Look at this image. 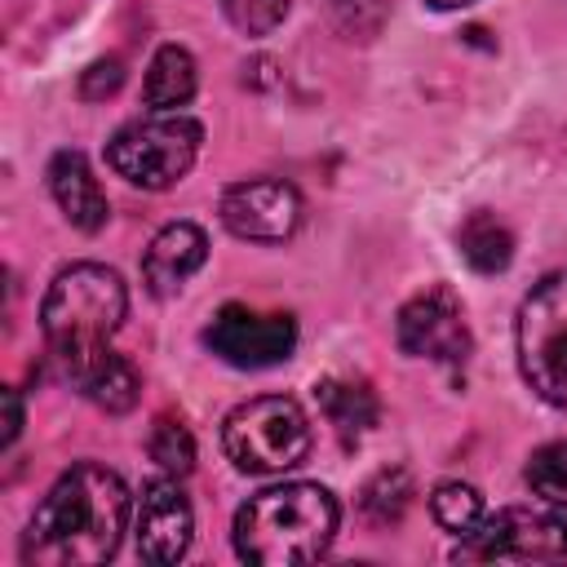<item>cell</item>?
<instances>
[{"mask_svg":"<svg viewBox=\"0 0 567 567\" xmlns=\"http://www.w3.org/2000/svg\"><path fill=\"white\" fill-rule=\"evenodd\" d=\"M430 9H465V4H474V0H425Z\"/></svg>","mask_w":567,"mask_h":567,"instance_id":"obj_26","label":"cell"},{"mask_svg":"<svg viewBox=\"0 0 567 567\" xmlns=\"http://www.w3.org/2000/svg\"><path fill=\"white\" fill-rule=\"evenodd\" d=\"M341 509L319 483H284L248 496L235 514V554L257 567H297L328 554Z\"/></svg>","mask_w":567,"mask_h":567,"instance_id":"obj_3","label":"cell"},{"mask_svg":"<svg viewBox=\"0 0 567 567\" xmlns=\"http://www.w3.org/2000/svg\"><path fill=\"white\" fill-rule=\"evenodd\" d=\"M456 248H461V257H465L478 275H496V270H505V266L514 261V230H509L496 213L478 208V213H470V217L461 221Z\"/></svg>","mask_w":567,"mask_h":567,"instance_id":"obj_16","label":"cell"},{"mask_svg":"<svg viewBox=\"0 0 567 567\" xmlns=\"http://www.w3.org/2000/svg\"><path fill=\"white\" fill-rule=\"evenodd\" d=\"M301 221V195L279 177H248L226 186L221 195V226L239 239L279 244Z\"/></svg>","mask_w":567,"mask_h":567,"instance_id":"obj_10","label":"cell"},{"mask_svg":"<svg viewBox=\"0 0 567 567\" xmlns=\"http://www.w3.org/2000/svg\"><path fill=\"white\" fill-rule=\"evenodd\" d=\"M430 514H434V523H439L443 532H452L456 540L470 536V532L487 518L483 496H478L470 483H439L434 496H430Z\"/></svg>","mask_w":567,"mask_h":567,"instance_id":"obj_18","label":"cell"},{"mask_svg":"<svg viewBox=\"0 0 567 567\" xmlns=\"http://www.w3.org/2000/svg\"><path fill=\"white\" fill-rule=\"evenodd\" d=\"M315 399H319V412H323V421L332 425V434L341 443H359L377 425V412H381L372 385L368 381H350V377L319 381L315 385Z\"/></svg>","mask_w":567,"mask_h":567,"instance_id":"obj_14","label":"cell"},{"mask_svg":"<svg viewBox=\"0 0 567 567\" xmlns=\"http://www.w3.org/2000/svg\"><path fill=\"white\" fill-rule=\"evenodd\" d=\"M124 315H128V292L115 270L97 261H75L53 275L40 306V332L71 385L102 354H111V337L120 332Z\"/></svg>","mask_w":567,"mask_h":567,"instance_id":"obj_2","label":"cell"},{"mask_svg":"<svg viewBox=\"0 0 567 567\" xmlns=\"http://www.w3.org/2000/svg\"><path fill=\"white\" fill-rule=\"evenodd\" d=\"M394 337L399 350L412 359H434V363H465L470 354V323H465V306L452 288L434 284L421 288L416 297L403 301L399 319H394Z\"/></svg>","mask_w":567,"mask_h":567,"instance_id":"obj_9","label":"cell"},{"mask_svg":"<svg viewBox=\"0 0 567 567\" xmlns=\"http://www.w3.org/2000/svg\"><path fill=\"white\" fill-rule=\"evenodd\" d=\"M190 532H195V514L190 501L182 496L173 474H159L151 483H142V496L133 505V540L137 554L155 567L177 563L190 549Z\"/></svg>","mask_w":567,"mask_h":567,"instance_id":"obj_11","label":"cell"},{"mask_svg":"<svg viewBox=\"0 0 567 567\" xmlns=\"http://www.w3.org/2000/svg\"><path fill=\"white\" fill-rule=\"evenodd\" d=\"M208 257V235L195 226V221H173L164 226L146 257H142V284L151 297H173Z\"/></svg>","mask_w":567,"mask_h":567,"instance_id":"obj_12","label":"cell"},{"mask_svg":"<svg viewBox=\"0 0 567 567\" xmlns=\"http://www.w3.org/2000/svg\"><path fill=\"white\" fill-rule=\"evenodd\" d=\"M204 128L177 111H155L146 120L124 124L111 142H106V164L142 190H168L173 182H182L199 155Z\"/></svg>","mask_w":567,"mask_h":567,"instance_id":"obj_5","label":"cell"},{"mask_svg":"<svg viewBox=\"0 0 567 567\" xmlns=\"http://www.w3.org/2000/svg\"><path fill=\"white\" fill-rule=\"evenodd\" d=\"M221 447L244 474H284L310 452V421L284 394L239 403L221 425Z\"/></svg>","mask_w":567,"mask_h":567,"instance_id":"obj_4","label":"cell"},{"mask_svg":"<svg viewBox=\"0 0 567 567\" xmlns=\"http://www.w3.org/2000/svg\"><path fill=\"white\" fill-rule=\"evenodd\" d=\"M49 190H53L62 217L75 230L93 235V230L106 226V213H111L106 195H102V186H97V177H93V168H89V159L80 151H58L49 159Z\"/></svg>","mask_w":567,"mask_h":567,"instance_id":"obj_13","label":"cell"},{"mask_svg":"<svg viewBox=\"0 0 567 567\" xmlns=\"http://www.w3.org/2000/svg\"><path fill=\"white\" fill-rule=\"evenodd\" d=\"M146 452H151V461H155L164 474H173V478L190 474V465H195V439H190V430H186L182 421H173V416H159V421L151 425Z\"/></svg>","mask_w":567,"mask_h":567,"instance_id":"obj_21","label":"cell"},{"mask_svg":"<svg viewBox=\"0 0 567 567\" xmlns=\"http://www.w3.org/2000/svg\"><path fill=\"white\" fill-rule=\"evenodd\" d=\"M120 80H124L120 62H115V58H106V62H93V66L84 71L80 93H84V97H102V93H115V89H120Z\"/></svg>","mask_w":567,"mask_h":567,"instance_id":"obj_24","label":"cell"},{"mask_svg":"<svg viewBox=\"0 0 567 567\" xmlns=\"http://www.w3.org/2000/svg\"><path fill=\"white\" fill-rule=\"evenodd\" d=\"M80 394H89L97 408H106V412H128L133 403H137V390H142V377H137V368L124 359V354H102L80 381Z\"/></svg>","mask_w":567,"mask_h":567,"instance_id":"obj_17","label":"cell"},{"mask_svg":"<svg viewBox=\"0 0 567 567\" xmlns=\"http://www.w3.org/2000/svg\"><path fill=\"white\" fill-rule=\"evenodd\" d=\"M408 501H412V478H408L403 470H381V474H372V478L363 483V492H359V509H363L377 527L399 523L403 509H408Z\"/></svg>","mask_w":567,"mask_h":567,"instance_id":"obj_19","label":"cell"},{"mask_svg":"<svg viewBox=\"0 0 567 567\" xmlns=\"http://www.w3.org/2000/svg\"><path fill=\"white\" fill-rule=\"evenodd\" d=\"M128 518L133 496L124 478L97 461H80L35 505L22 532V558L31 567H97L120 549Z\"/></svg>","mask_w":567,"mask_h":567,"instance_id":"obj_1","label":"cell"},{"mask_svg":"<svg viewBox=\"0 0 567 567\" xmlns=\"http://www.w3.org/2000/svg\"><path fill=\"white\" fill-rule=\"evenodd\" d=\"M195 93V58L182 49V44H159L151 66H146V80H142V97L151 111H177L186 106Z\"/></svg>","mask_w":567,"mask_h":567,"instance_id":"obj_15","label":"cell"},{"mask_svg":"<svg viewBox=\"0 0 567 567\" xmlns=\"http://www.w3.org/2000/svg\"><path fill=\"white\" fill-rule=\"evenodd\" d=\"M532 496H540L554 509H567V443H545L532 452L527 470H523Z\"/></svg>","mask_w":567,"mask_h":567,"instance_id":"obj_20","label":"cell"},{"mask_svg":"<svg viewBox=\"0 0 567 567\" xmlns=\"http://www.w3.org/2000/svg\"><path fill=\"white\" fill-rule=\"evenodd\" d=\"M456 558L470 563H558L567 558V518L549 509L509 505L487 514L470 536H461Z\"/></svg>","mask_w":567,"mask_h":567,"instance_id":"obj_7","label":"cell"},{"mask_svg":"<svg viewBox=\"0 0 567 567\" xmlns=\"http://www.w3.org/2000/svg\"><path fill=\"white\" fill-rule=\"evenodd\" d=\"M204 341L230 368H275L297 346V319L284 310L221 306L204 328Z\"/></svg>","mask_w":567,"mask_h":567,"instance_id":"obj_8","label":"cell"},{"mask_svg":"<svg viewBox=\"0 0 567 567\" xmlns=\"http://www.w3.org/2000/svg\"><path fill=\"white\" fill-rule=\"evenodd\" d=\"M328 9H332V18L341 22V31H350V35H372V31L381 27L390 0H328Z\"/></svg>","mask_w":567,"mask_h":567,"instance_id":"obj_23","label":"cell"},{"mask_svg":"<svg viewBox=\"0 0 567 567\" xmlns=\"http://www.w3.org/2000/svg\"><path fill=\"white\" fill-rule=\"evenodd\" d=\"M18 430H22V399H18V390H4V434H0V443L9 447L18 439Z\"/></svg>","mask_w":567,"mask_h":567,"instance_id":"obj_25","label":"cell"},{"mask_svg":"<svg viewBox=\"0 0 567 567\" xmlns=\"http://www.w3.org/2000/svg\"><path fill=\"white\" fill-rule=\"evenodd\" d=\"M288 9H292V0H221V13L244 35H270L288 18Z\"/></svg>","mask_w":567,"mask_h":567,"instance_id":"obj_22","label":"cell"},{"mask_svg":"<svg viewBox=\"0 0 567 567\" xmlns=\"http://www.w3.org/2000/svg\"><path fill=\"white\" fill-rule=\"evenodd\" d=\"M523 381L554 408H567V270L545 275L518 306Z\"/></svg>","mask_w":567,"mask_h":567,"instance_id":"obj_6","label":"cell"}]
</instances>
